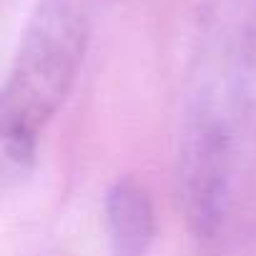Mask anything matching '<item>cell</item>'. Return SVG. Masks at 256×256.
<instances>
[{
	"mask_svg": "<svg viewBox=\"0 0 256 256\" xmlns=\"http://www.w3.org/2000/svg\"><path fill=\"white\" fill-rule=\"evenodd\" d=\"M191 78L254 90L256 0H204Z\"/></svg>",
	"mask_w": 256,
	"mask_h": 256,
	"instance_id": "7a4b0ae2",
	"label": "cell"
},
{
	"mask_svg": "<svg viewBox=\"0 0 256 256\" xmlns=\"http://www.w3.org/2000/svg\"><path fill=\"white\" fill-rule=\"evenodd\" d=\"M98 0H40L3 88V171L26 174L40 134L63 108L80 73Z\"/></svg>",
	"mask_w": 256,
	"mask_h": 256,
	"instance_id": "6da1fadb",
	"label": "cell"
},
{
	"mask_svg": "<svg viewBox=\"0 0 256 256\" xmlns=\"http://www.w3.org/2000/svg\"><path fill=\"white\" fill-rule=\"evenodd\" d=\"M110 256H148L156 241V208L151 191L134 176L110 184L103 201Z\"/></svg>",
	"mask_w": 256,
	"mask_h": 256,
	"instance_id": "3957f363",
	"label": "cell"
}]
</instances>
